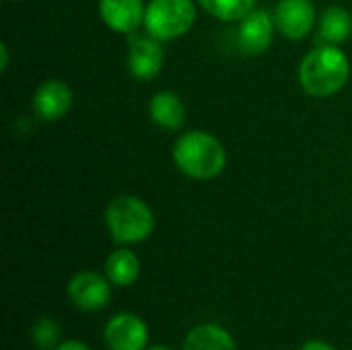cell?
<instances>
[{
    "label": "cell",
    "instance_id": "obj_1",
    "mask_svg": "<svg viewBox=\"0 0 352 350\" xmlns=\"http://www.w3.org/2000/svg\"><path fill=\"white\" fill-rule=\"evenodd\" d=\"M173 163L190 179L208 182L219 177L227 167L223 142L206 130H190L177 136L173 144Z\"/></svg>",
    "mask_w": 352,
    "mask_h": 350
},
{
    "label": "cell",
    "instance_id": "obj_2",
    "mask_svg": "<svg viewBox=\"0 0 352 350\" xmlns=\"http://www.w3.org/2000/svg\"><path fill=\"white\" fill-rule=\"evenodd\" d=\"M351 78V60L338 45H316L299 66V83L311 97H330Z\"/></svg>",
    "mask_w": 352,
    "mask_h": 350
},
{
    "label": "cell",
    "instance_id": "obj_3",
    "mask_svg": "<svg viewBox=\"0 0 352 350\" xmlns=\"http://www.w3.org/2000/svg\"><path fill=\"white\" fill-rule=\"evenodd\" d=\"M105 227L118 245H136L155 231L153 208L138 196H116L105 208Z\"/></svg>",
    "mask_w": 352,
    "mask_h": 350
},
{
    "label": "cell",
    "instance_id": "obj_4",
    "mask_svg": "<svg viewBox=\"0 0 352 350\" xmlns=\"http://www.w3.org/2000/svg\"><path fill=\"white\" fill-rule=\"evenodd\" d=\"M196 25L194 0H151L144 14V31L159 41L184 37Z\"/></svg>",
    "mask_w": 352,
    "mask_h": 350
},
{
    "label": "cell",
    "instance_id": "obj_5",
    "mask_svg": "<svg viewBox=\"0 0 352 350\" xmlns=\"http://www.w3.org/2000/svg\"><path fill=\"white\" fill-rule=\"evenodd\" d=\"M126 68L138 80H153L161 74L165 64L163 41L148 33L126 35Z\"/></svg>",
    "mask_w": 352,
    "mask_h": 350
},
{
    "label": "cell",
    "instance_id": "obj_6",
    "mask_svg": "<svg viewBox=\"0 0 352 350\" xmlns=\"http://www.w3.org/2000/svg\"><path fill=\"white\" fill-rule=\"evenodd\" d=\"M68 297L80 311H101L111 301V283L95 270H80L68 283Z\"/></svg>",
    "mask_w": 352,
    "mask_h": 350
},
{
    "label": "cell",
    "instance_id": "obj_7",
    "mask_svg": "<svg viewBox=\"0 0 352 350\" xmlns=\"http://www.w3.org/2000/svg\"><path fill=\"white\" fill-rule=\"evenodd\" d=\"M274 12L256 8L237 27V45L245 56H262L270 50L276 33Z\"/></svg>",
    "mask_w": 352,
    "mask_h": 350
},
{
    "label": "cell",
    "instance_id": "obj_8",
    "mask_svg": "<svg viewBox=\"0 0 352 350\" xmlns=\"http://www.w3.org/2000/svg\"><path fill=\"white\" fill-rule=\"evenodd\" d=\"M318 19L314 0H278L274 8L276 29L291 41L305 39L318 27Z\"/></svg>",
    "mask_w": 352,
    "mask_h": 350
},
{
    "label": "cell",
    "instance_id": "obj_9",
    "mask_svg": "<svg viewBox=\"0 0 352 350\" xmlns=\"http://www.w3.org/2000/svg\"><path fill=\"white\" fill-rule=\"evenodd\" d=\"M103 338L109 350H146L148 326L140 316L122 311L105 324Z\"/></svg>",
    "mask_w": 352,
    "mask_h": 350
},
{
    "label": "cell",
    "instance_id": "obj_10",
    "mask_svg": "<svg viewBox=\"0 0 352 350\" xmlns=\"http://www.w3.org/2000/svg\"><path fill=\"white\" fill-rule=\"evenodd\" d=\"M72 103H74L72 89L60 78L43 80L33 93V111L43 122L62 120L72 109Z\"/></svg>",
    "mask_w": 352,
    "mask_h": 350
},
{
    "label": "cell",
    "instance_id": "obj_11",
    "mask_svg": "<svg viewBox=\"0 0 352 350\" xmlns=\"http://www.w3.org/2000/svg\"><path fill=\"white\" fill-rule=\"evenodd\" d=\"M144 0H99L101 21L116 33L132 35L144 27Z\"/></svg>",
    "mask_w": 352,
    "mask_h": 350
},
{
    "label": "cell",
    "instance_id": "obj_12",
    "mask_svg": "<svg viewBox=\"0 0 352 350\" xmlns=\"http://www.w3.org/2000/svg\"><path fill=\"white\" fill-rule=\"evenodd\" d=\"M148 116L159 128L177 132L186 124V105L177 93L159 91L148 101Z\"/></svg>",
    "mask_w": 352,
    "mask_h": 350
},
{
    "label": "cell",
    "instance_id": "obj_13",
    "mask_svg": "<svg viewBox=\"0 0 352 350\" xmlns=\"http://www.w3.org/2000/svg\"><path fill=\"white\" fill-rule=\"evenodd\" d=\"M352 35V14L342 6H328L318 19L316 45H342Z\"/></svg>",
    "mask_w": 352,
    "mask_h": 350
},
{
    "label": "cell",
    "instance_id": "obj_14",
    "mask_svg": "<svg viewBox=\"0 0 352 350\" xmlns=\"http://www.w3.org/2000/svg\"><path fill=\"white\" fill-rule=\"evenodd\" d=\"M105 276L113 287H130L140 276V260L138 256L128 250L120 248L111 252L105 260Z\"/></svg>",
    "mask_w": 352,
    "mask_h": 350
},
{
    "label": "cell",
    "instance_id": "obj_15",
    "mask_svg": "<svg viewBox=\"0 0 352 350\" xmlns=\"http://www.w3.org/2000/svg\"><path fill=\"white\" fill-rule=\"evenodd\" d=\"M184 350H237L235 338L217 324H202L190 330Z\"/></svg>",
    "mask_w": 352,
    "mask_h": 350
},
{
    "label": "cell",
    "instance_id": "obj_16",
    "mask_svg": "<svg viewBox=\"0 0 352 350\" xmlns=\"http://www.w3.org/2000/svg\"><path fill=\"white\" fill-rule=\"evenodd\" d=\"M210 17L223 23H239L252 10H256L258 0H196Z\"/></svg>",
    "mask_w": 352,
    "mask_h": 350
},
{
    "label": "cell",
    "instance_id": "obj_17",
    "mask_svg": "<svg viewBox=\"0 0 352 350\" xmlns=\"http://www.w3.org/2000/svg\"><path fill=\"white\" fill-rule=\"evenodd\" d=\"M60 338H62V330L58 322L52 318H41L31 328V340L39 350H54L56 347H60L62 344Z\"/></svg>",
    "mask_w": 352,
    "mask_h": 350
},
{
    "label": "cell",
    "instance_id": "obj_18",
    "mask_svg": "<svg viewBox=\"0 0 352 350\" xmlns=\"http://www.w3.org/2000/svg\"><path fill=\"white\" fill-rule=\"evenodd\" d=\"M299 350H336L334 347H330L328 342H324V340H309V342H305L303 347Z\"/></svg>",
    "mask_w": 352,
    "mask_h": 350
},
{
    "label": "cell",
    "instance_id": "obj_19",
    "mask_svg": "<svg viewBox=\"0 0 352 350\" xmlns=\"http://www.w3.org/2000/svg\"><path fill=\"white\" fill-rule=\"evenodd\" d=\"M54 350H91L85 342H80V340H66V342H62L60 347H56Z\"/></svg>",
    "mask_w": 352,
    "mask_h": 350
},
{
    "label": "cell",
    "instance_id": "obj_20",
    "mask_svg": "<svg viewBox=\"0 0 352 350\" xmlns=\"http://www.w3.org/2000/svg\"><path fill=\"white\" fill-rule=\"evenodd\" d=\"M0 58H2V62H0V70H2V72H6V70H8V58H10V56H8V45H6V43H2V45H0Z\"/></svg>",
    "mask_w": 352,
    "mask_h": 350
},
{
    "label": "cell",
    "instance_id": "obj_21",
    "mask_svg": "<svg viewBox=\"0 0 352 350\" xmlns=\"http://www.w3.org/2000/svg\"><path fill=\"white\" fill-rule=\"evenodd\" d=\"M146 350H173V349H167V347H153V349H146Z\"/></svg>",
    "mask_w": 352,
    "mask_h": 350
}]
</instances>
